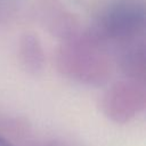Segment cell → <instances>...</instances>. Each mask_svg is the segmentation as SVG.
<instances>
[{
	"instance_id": "6da1fadb",
	"label": "cell",
	"mask_w": 146,
	"mask_h": 146,
	"mask_svg": "<svg viewBox=\"0 0 146 146\" xmlns=\"http://www.w3.org/2000/svg\"><path fill=\"white\" fill-rule=\"evenodd\" d=\"M56 66L66 78L87 84L105 82L112 71L110 50L89 32L66 39L56 52Z\"/></svg>"
},
{
	"instance_id": "7a4b0ae2",
	"label": "cell",
	"mask_w": 146,
	"mask_h": 146,
	"mask_svg": "<svg viewBox=\"0 0 146 146\" xmlns=\"http://www.w3.org/2000/svg\"><path fill=\"white\" fill-rule=\"evenodd\" d=\"M89 33L111 52L116 47L145 38L144 0H114L97 17Z\"/></svg>"
},
{
	"instance_id": "3957f363",
	"label": "cell",
	"mask_w": 146,
	"mask_h": 146,
	"mask_svg": "<svg viewBox=\"0 0 146 146\" xmlns=\"http://www.w3.org/2000/svg\"><path fill=\"white\" fill-rule=\"evenodd\" d=\"M144 80L127 79L116 82L107 92L105 104L112 114L127 115L135 112L144 103Z\"/></svg>"
},
{
	"instance_id": "277c9868",
	"label": "cell",
	"mask_w": 146,
	"mask_h": 146,
	"mask_svg": "<svg viewBox=\"0 0 146 146\" xmlns=\"http://www.w3.org/2000/svg\"><path fill=\"white\" fill-rule=\"evenodd\" d=\"M113 57L119 67L130 79L144 80L146 70L145 38L114 48Z\"/></svg>"
},
{
	"instance_id": "5b68a950",
	"label": "cell",
	"mask_w": 146,
	"mask_h": 146,
	"mask_svg": "<svg viewBox=\"0 0 146 146\" xmlns=\"http://www.w3.org/2000/svg\"><path fill=\"white\" fill-rule=\"evenodd\" d=\"M18 60L22 67L31 73H40L46 64L44 50L38 35L33 33H24L18 41Z\"/></svg>"
},
{
	"instance_id": "8992f818",
	"label": "cell",
	"mask_w": 146,
	"mask_h": 146,
	"mask_svg": "<svg viewBox=\"0 0 146 146\" xmlns=\"http://www.w3.org/2000/svg\"><path fill=\"white\" fill-rule=\"evenodd\" d=\"M15 8V0H0V25L7 21Z\"/></svg>"
},
{
	"instance_id": "52a82bcc",
	"label": "cell",
	"mask_w": 146,
	"mask_h": 146,
	"mask_svg": "<svg viewBox=\"0 0 146 146\" xmlns=\"http://www.w3.org/2000/svg\"><path fill=\"white\" fill-rule=\"evenodd\" d=\"M0 146H14V145L10 141H8L6 138H3V137L0 136Z\"/></svg>"
}]
</instances>
